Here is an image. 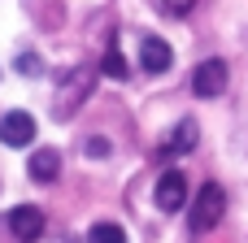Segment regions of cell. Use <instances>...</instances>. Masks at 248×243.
<instances>
[{"label":"cell","mask_w":248,"mask_h":243,"mask_svg":"<svg viewBox=\"0 0 248 243\" xmlns=\"http://www.w3.org/2000/svg\"><path fill=\"white\" fill-rule=\"evenodd\" d=\"M222 213H227V191H222L218 183H205V187L196 191V200H192V230H196V235L214 230V226L222 222Z\"/></svg>","instance_id":"1"},{"label":"cell","mask_w":248,"mask_h":243,"mask_svg":"<svg viewBox=\"0 0 248 243\" xmlns=\"http://www.w3.org/2000/svg\"><path fill=\"white\" fill-rule=\"evenodd\" d=\"M92 70L87 65H78V70H70L65 78H61V87H57V100H52V113L57 117H70L78 104H83V96H92Z\"/></svg>","instance_id":"2"},{"label":"cell","mask_w":248,"mask_h":243,"mask_svg":"<svg viewBox=\"0 0 248 243\" xmlns=\"http://www.w3.org/2000/svg\"><path fill=\"white\" fill-rule=\"evenodd\" d=\"M192 91H196L201 100L222 96V91H227V61H218V57L201 61V65H196V74H192Z\"/></svg>","instance_id":"3"},{"label":"cell","mask_w":248,"mask_h":243,"mask_svg":"<svg viewBox=\"0 0 248 243\" xmlns=\"http://www.w3.org/2000/svg\"><path fill=\"white\" fill-rule=\"evenodd\" d=\"M0 139H4L9 148H26V143H35V117L22 113V109L4 113V117H0Z\"/></svg>","instance_id":"4"},{"label":"cell","mask_w":248,"mask_h":243,"mask_svg":"<svg viewBox=\"0 0 248 243\" xmlns=\"http://www.w3.org/2000/svg\"><path fill=\"white\" fill-rule=\"evenodd\" d=\"M183 204H187V178L179 170L161 174V183H157V209L161 213H179Z\"/></svg>","instance_id":"5"},{"label":"cell","mask_w":248,"mask_h":243,"mask_svg":"<svg viewBox=\"0 0 248 243\" xmlns=\"http://www.w3.org/2000/svg\"><path fill=\"white\" fill-rule=\"evenodd\" d=\"M9 230H13V239H17V243H35L39 235H44V213L31 209V204H22V209L9 213Z\"/></svg>","instance_id":"6"},{"label":"cell","mask_w":248,"mask_h":243,"mask_svg":"<svg viewBox=\"0 0 248 243\" xmlns=\"http://www.w3.org/2000/svg\"><path fill=\"white\" fill-rule=\"evenodd\" d=\"M170 61H174V52H170V43H166V39L148 35V39L140 43V65H144L148 74H166V70H170Z\"/></svg>","instance_id":"7"},{"label":"cell","mask_w":248,"mask_h":243,"mask_svg":"<svg viewBox=\"0 0 248 243\" xmlns=\"http://www.w3.org/2000/svg\"><path fill=\"white\" fill-rule=\"evenodd\" d=\"M61 174V152L57 148H39L35 157H31V178L35 183H52Z\"/></svg>","instance_id":"8"},{"label":"cell","mask_w":248,"mask_h":243,"mask_svg":"<svg viewBox=\"0 0 248 243\" xmlns=\"http://www.w3.org/2000/svg\"><path fill=\"white\" fill-rule=\"evenodd\" d=\"M192 148H196V122H179L161 152H166V157H174V152H192Z\"/></svg>","instance_id":"9"},{"label":"cell","mask_w":248,"mask_h":243,"mask_svg":"<svg viewBox=\"0 0 248 243\" xmlns=\"http://www.w3.org/2000/svg\"><path fill=\"white\" fill-rule=\"evenodd\" d=\"M87 243H126V230L113 226V222H96L92 235H87Z\"/></svg>","instance_id":"10"},{"label":"cell","mask_w":248,"mask_h":243,"mask_svg":"<svg viewBox=\"0 0 248 243\" xmlns=\"http://www.w3.org/2000/svg\"><path fill=\"white\" fill-rule=\"evenodd\" d=\"M109 78H126V57L118 52V43H109V52H105V65H100Z\"/></svg>","instance_id":"11"},{"label":"cell","mask_w":248,"mask_h":243,"mask_svg":"<svg viewBox=\"0 0 248 243\" xmlns=\"http://www.w3.org/2000/svg\"><path fill=\"white\" fill-rule=\"evenodd\" d=\"M39 70H44V65H39L35 52H22V57H17V74H39Z\"/></svg>","instance_id":"12"},{"label":"cell","mask_w":248,"mask_h":243,"mask_svg":"<svg viewBox=\"0 0 248 243\" xmlns=\"http://www.w3.org/2000/svg\"><path fill=\"white\" fill-rule=\"evenodd\" d=\"M192 4H196V0H161V9H166V13H174V17L192 13Z\"/></svg>","instance_id":"13"},{"label":"cell","mask_w":248,"mask_h":243,"mask_svg":"<svg viewBox=\"0 0 248 243\" xmlns=\"http://www.w3.org/2000/svg\"><path fill=\"white\" fill-rule=\"evenodd\" d=\"M105 152H109L105 139H92V143H87V157H105Z\"/></svg>","instance_id":"14"}]
</instances>
